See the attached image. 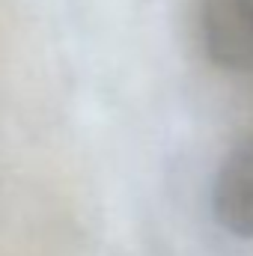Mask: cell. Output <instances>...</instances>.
<instances>
[{"mask_svg":"<svg viewBox=\"0 0 253 256\" xmlns=\"http://www.w3.org/2000/svg\"><path fill=\"white\" fill-rule=\"evenodd\" d=\"M200 39L226 72H253V0H200Z\"/></svg>","mask_w":253,"mask_h":256,"instance_id":"6da1fadb","label":"cell"},{"mask_svg":"<svg viewBox=\"0 0 253 256\" xmlns=\"http://www.w3.org/2000/svg\"><path fill=\"white\" fill-rule=\"evenodd\" d=\"M212 208L224 230L253 238V137L224 155L212 185Z\"/></svg>","mask_w":253,"mask_h":256,"instance_id":"7a4b0ae2","label":"cell"}]
</instances>
